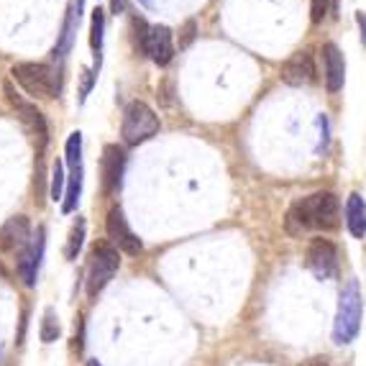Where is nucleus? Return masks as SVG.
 Instances as JSON below:
<instances>
[{
	"label": "nucleus",
	"instance_id": "17",
	"mask_svg": "<svg viewBox=\"0 0 366 366\" xmlns=\"http://www.w3.org/2000/svg\"><path fill=\"white\" fill-rule=\"evenodd\" d=\"M103 29H105V13L92 11V24H90V44L95 49V74L100 69V51H103Z\"/></svg>",
	"mask_w": 366,
	"mask_h": 366
},
{
	"label": "nucleus",
	"instance_id": "27",
	"mask_svg": "<svg viewBox=\"0 0 366 366\" xmlns=\"http://www.w3.org/2000/svg\"><path fill=\"white\" fill-rule=\"evenodd\" d=\"M141 6H147V8H152L154 6V0H139Z\"/></svg>",
	"mask_w": 366,
	"mask_h": 366
},
{
	"label": "nucleus",
	"instance_id": "26",
	"mask_svg": "<svg viewBox=\"0 0 366 366\" xmlns=\"http://www.w3.org/2000/svg\"><path fill=\"white\" fill-rule=\"evenodd\" d=\"M123 8H126V0H110V11L116 13H123Z\"/></svg>",
	"mask_w": 366,
	"mask_h": 366
},
{
	"label": "nucleus",
	"instance_id": "21",
	"mask_svg": "<svg viewBox=\"0 0 366 366\" xmlns=\"http://www.w3.org/2000/svg\"><path fill=\"white\" fill-rule=\"evenodd\" d=\"M61 197H64V164L56 159L54 167H51V200L56 202Z\"/></svg>",
	"mask_w": 366,
	"mask_h": 366
},
{
	"label": "nucleus",
	"instance_id": "19",
	"mask_svg": "<svg viewBox=\"0 0 366 366\" xmlns=\"http://www.w3.org/2000/svg\"><path fill=\"white\" fill-rule=\"evenodd\" d=\"M77 21H79V13L74 11H69V16H67V21H64V29H61V39H59V44H56V49H54V56H64L69 49H72V41H74V26H77Z\"/></svg>",
	"mask_w": 366,
	"mask_h": 366
},
{
	"label": "nucleus",
	"instance_id": "22",
	"mask_svg": "<svg viewBox=\"0 0 366 366\" xmlns=\"http://www.w3.org/2000/svg\"><path fill=\"white\" fill-rule=\"evenodd\" d=\"M330 11V0H310V19L312 24H323Z\"/></svg>",
	"mask_w": 366,
	"mask_h": 366
},
{
	"label": "nucleus",
	"instance_id": "28",
	"mask_svg": "<svg viewBox=\"0 0 366 366\" xmlns=\"http://www.w3.org/2000/svg\"><path fill=\"white\" fill-rule=\"evenodd\" d=\"M87 366H100L98 361H87Z\"/></svg>",
	"mask_w": 366,
	"mask_h": 366
},
{
	"label": "nucleus",
	"instance_id": "2",
	"mask_svg": "<svg viewBox=\"0 0 366 366\" xmlns=\"http://www.w3.org/2000/svg\"><path fill=\"white\" fill-rule=\"evenodd\" d=\"M361 328V292L356 280H348L343 287L341 297H338V312H336V325H333V341L338 346L351 343Z\"/></svg>",
	"mask_w": 366,
	"mask_h": 366
},
{
	"label": "nucleus",
	"instance_id": "25",
	"mask_svg": "<svg viewBox=\"0 0 366 366\" xmlns=\"http://www.w3.org/2000/svg\"><path fill=\"white\" fill-rule=\"evenodd\" d=\"M356 24H359V29H361V41H364V46H366V13L364 11L356 13Z\"/></svg>",
	"mask_w": 366,
	"mask_h": 366
},
{
	"label": "nucleus",
	"instance_id": "23",
	"mask_svg": "<svg viewBox=\"0 0 366 366\" xmlns=\"http://www.w3.org/2000/svg\"><path fill=\"white\" fill-rule=\"evenodd\" d=\"M95 77H98V74L92 72V69H82V85H79V103H85V98L90 95Z\"/></svg>",
	"mask_w": 366,
	"mask_h": 366
},
{
	"label": "nucleus",
	"instance_id": "18",
	"mask_svg": "<svg viewBox=\"0 0 366 366\" xmlns=\"http://www.w3.org/2000/svg\"><path fill=\"white\" fill-rule=\"evenodd\" d=\"M85 231H87L85 218L74 220V226H72V231H69V238H67V249H64V257H67L69 262H74V259L79 257L82 244H85Z\"/></svg>",
	"mask_w": 366,
	"mask_h": 366
},
{
	"label": "nucleus",
	"instance_id": "13",
	"mask_svg": "<svg viewBox=\"0 0 366 366\" xmlns=\"http://www.w3.org/2000/svg\"><path fill=\"white\" fill-rule=\"evenodd\" d=\"M282 79L287 85H310L315 79V67H312V56L307 51H297V54L290 56L285 64H282Z\"/></svg>",
	"mask_w": 366,
	"mask_h": 366
},
{
	"label": "nucleus",
	"instance_id": "14",
	"mask_svg": "<svg viewBox=\"0 0 366 366\" xmlns=\"http://www.w3.org/2000/svg\"><path fill=\"white\" fill-rule=\"evenodd\" d=\"M149 56L157 61L159 67L169 64L172 54H174V44H172V31L167 26H152L147 34V46H144Z\"/></svg>",
	"mask_w": 366,
	"mask_h": 366
},
{
	"label": "nucleus",
	"instance_id": "6",
	"mask_svg": "<svg viewBox=\"0 0 366 366\" xmlns=\"http://www.w3.org/2000/svg\"><path fill=\"white\" fill-rule=\"evenodd\" d=\"M67 167H69V177H67V192H64V200H61V210L64 213H72L77 208L79 195H82V134L74 131L67 139Z\"/></svg>",
	"mask_w": 366,
	"mask_h": 366
},
{
	"label": "nucleus",
	"instance_id": "4",
	"mask_svg": "<svg viewBox=\"0 0 366 366\" xmlns=\"http://www.w3.org/2000/svg\"><path fill=\"white\" fill-rule=\"evenodd\" d=\"M118 267H121V257L118 249L110 244H95L90 251V267H87V295L95 297L108 287V282L116 277Z\"/></svg>",
	"mask_w": 366,
	"mask_h": 366
},
{
	"label": "nucleus",
	"instance_id": "24",
	"mask_svg": "<svg viewBox=\"0 0 366 366\" xmlns=\"http://www.w3.org/2000/svg\"><path fill=\"white\" fill-rule=\"evenodd\" d=\"M192 36H195V21H187V26H184V39H182V46H187V44L192 41Z\"/></svg>",
	"mask_w": 366,
	"mask_h": 366
},
{
	"label": "nucleus",
	"instance_id": "20",
	"mask_svg": "<svg viewBox=\"0 0 366 366\" xmlns=\"http://www.w3.org/2000/svg\"><path fill=\"white\" fill-rule=\"evenodd\" d=\"M61 328H59V317H56L54 307H46L41 317V328H39V336H41L44 343H54L59 338Z\"/></svg>",
	"mask_w": 366,
	"mask_h": 366
},
{
	"label": "nucleus",
	"instance_id": "15",
	"mask_svg": "<svg viewBox=\"0 0 366 366\" xmlns=\"http://www.w3.org/2000/svg\"><path fill=\"white\" fill-rule=\"evenodd\" d=\"M323 64H325V85L330 92H338L346 79V61L336 44H325L323 46Z\"/></svg>",
	"mask_w": 366,
	"mask_h": 366
},
{
	"label": "nucleus",
	"instance_id": "7",
	"mask_svg": "<svg viewBox=\"0 0 366 366\" xmlns=\"http://www.w3.org/2000/svg\"><path fill=\"white\" fill-rule=\"evenodd\" d=\"M6 95H8V103L16 108V113H19L21 123H24L26 129H29V134L39 141V149H44L46 147V141H49V129H46V118L41 116V110H39L36 105L26 103L19 92L13 90L11 82H6Z\"/></svg>",
	"mask_w": 366,
	"mask_h": 366
},
{
	"label": "nucleus",
	"instance_id": "9",
	"mask_svg": "<svg viewBox=\"0 0 366 366\" xmlns=\"http://www.w3.org/2000/svg\"><path fill=\"white\" fill-rule=\"evenodd\" d=\"M44 226L36 231V236L31 238L29 244L19 251V277L24 280L26 287H34L36 285V277H39V267H41V257H44Z\"/></svg>",
	"mask_w": 366,
	"mask_h": 366
},
{
	"label": "nucleus",
	"instance_id": "3",
	"mask_svg": "<svg viewBox=\"0 0 366 366\" xmlns=\"http://www.w3.org/2000/svg\"><path fill=\"white\" fill-rule=\"evenodd\" d=\"M13 79L24 87L29 95L36 98H54L59 92V77L49 64H36V61H21L11 69Z\"/></svg>",
	"mask_w": 366,
	"mask_h": 366
},
{
	"label": "nucleus",
	"instance_id": "11",
	"mask_svg": "<svg viewBox=\"0 0 366 366\" xmlns=\"http://www.w3.org/2000/svg\"><path fill=\"white\" fill-rule=\"evenodd\" d=\"M123 167H126V154L121 147H105L100 159V177H103V195H113L121 187Z\"/></svg>",
	"mask_w": 366,
	"mask_h": 366
},
{
	"label": "nucleus",
	"instance_id": "1",
	"mask_svg": "<svg viewBox=\"0 0 366 366\" xmlns=\"http://www.w3.org/2000/svg\"><path fill=\"white\" fill-rule=\"evenodd\" d=\"M338 218H341L338 197L333 192H312L287 210L285 223L290 236H302L307 231H336Z\"/></svg>",
	"mask_w": 366,
	"mask_h": 366
},
{
	"label": "nucleus",
	"instance_id": "5",
	"mask_svg": "<svg viewBox=\"0 0 366 366\" xmlns=\"http://www.w3.org/2000/svg\"><path fill=\"white\" fill-rule=\"evenodd\" d=\"M159 131V118L147 103H141V100H134V103L126 108L123 113V126H121V134L123 141L129 144V147H139L144 141H149L152 136H157Z\"/></svg>",
	"mask_w": 366,
	"mask_h": 366
},
{
	"label": "nucleus",
	"instance_id": "16",
	"mask_svg": "<svg viewBox=\"0 0 366 366\" xmlns=\"http://www.w3.org/2000/svg\"><path fill=\"white\" fill-rule=\"evenodd\" d=\"M346 226L354 238L366 236V202L361 195H351L346 202Z\"/></svg>",
	"mask_w": 366,
	"mask_h": 366
},
{
	"label": "nucleus",
	"instance_id": "10",
	"mask_svg": "<svg viewBox=\"0 0 366 366\" xmlns=\"http://www.w3.org/2000/svg\"><path fill=\"white\" fill-rule=\"evenodd\" d=\"M105 231H108L110 241H113L118 249L126 251V254H139V251L144 249L141 238L136 236V233L129 228V223H126V215H123L121 208H113L108 213V220H105Z\"/></svg>",
	"mask_w": 366,
	"mask_h": 366
},
{
	"label": "nucleus",
	"instance_id": "8",
	"mask_svg": "<svg viewBox=\"0 0 366 366\" xmlns=\"http://www.w3.org/2000/svg\"><path fill=\"white\" fill-rule=\"evenodd\" d=\"M307 269L317 280H336L338 277V251L328 238H315L307 246Z\"/></svg>",
	"mask_w": 366,
	"mask_h": 366
},
{
	"label": "nucleus",
	"instance_id": "12",
	"mask_svg": "<svg viewBox=\"0 0 366 366\" xmlns=\"http://www.w3.org/2000/svg\"><path fill=\"white\" fill-rule=\"evenodd\" d=\"M29 241H31V226L26 215H13L0 228V251L3 254H11V251L19 254Z\"/></svg>",
	"mask_w": 366,
	"mask_h": 366
}]
</instances>
